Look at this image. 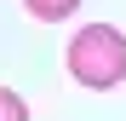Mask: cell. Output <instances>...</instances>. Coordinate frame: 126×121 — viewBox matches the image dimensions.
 Returning <instances> with one entry per match:
<instances>
[{"mask_svg": "<svg viewBox=\"0 0 126 121\" xmlns=\"http://www.w3.org/2000/svg\"><path fill=\"white\" fill-rule=\"evenodd\" d=\"M63 64H69V75L80 81V87L109 92V87L126 81V35L115 23H86V29H75Z\"/></svg>", "mask_w": 126, "mask_h": 121, "instance_id": "obj_1", "label": "cell"}, {"mask_svg": "<svg viewBox=\"0 0 126 121\" xmlns=\"http://www.w3.org/2000/svg\"><path fill=\"white\" fill-rule=\"evenodd\" d=\"M23 12L40 17V23H63V17H75V12H80V0H23Z\"/></svg>", "mask_w": 126, "mask_h": 121, "instance_id": "obj_2", "label": "cell"}, {"mask_svg": "<svg viewBox=\"0 0 126 121\" xmlns=\"http://www.w3.org/2000/svg\"><path fill=\"white\" fill-rule=\"evenodd\" d=\"M0 121H29V104H23L12 87H0Z\"/></svg>", "mask_w": 126, "mask_h": 121, "instance_id": "obj_3", "label": "cell"}]
</instances>
